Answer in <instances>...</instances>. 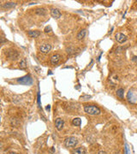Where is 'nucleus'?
<instances>
[{"label":"nucleus","mask_w":137,"mask_h":154,"mask_svg":"<svg viewBox=\"0 0 137 154\" xmlns=\"http://www.w3.org/2000/svg\"><path fill=\"white\" fill-rule=\"evenodd\" d=\"M19 67H20L21 69H27V62H26V59L21 60L20 64H19Z\"/></svg>","instance_id":"18"},{"label":"nucleus","mask_w":137,"mask_h":154,"mask_svg":"<svg viewBox=\"0 0 137 154\" xmlns=\"http://www.w3.org/2000/svg\"><path fill=\"white\" fill-rule=\"evenodd\" d=\"M35 13L39 16H45V13H46V10L45 8H38L35 10Z\"/></svg>","instance_id":"15"},{"label":"nucleus","mask_w":137,"mask_h":154,"mask_svg":"<svg viewBox=\"0 0 137 154\" xmlns=\"http://www.w3.org/2000/svg\"><path fill=\"white\" fill-rule=\"evenodd\" d=\"M92 97L91 96H89V95H84V96H82L81 99H83V100H88V99H91Z\"/></svg>","instance_id":"22"},{"label":"nucleus","mask_w":137,"mask_h":154,"mask_svg":"<svg viewBox=\"0 0 137 154\" xmlns=\"http://www.w3.org/2000/svg\"><path fill=\"white\" fill-rule=\"evenodd\" d=\"M5 55H6V58H8L9 60H16L19 57V53L16 50L14 49H9L6 51L5 52Z\"/></svg>","instance_id":"3"},{"label":"nucleus","mask_w":137,"mask_h":154,"mask_svg":"<svg viewBox=\"0 0 137 154\" xmlns=\"http://www.w3.org/2000/svg\"><path fill=\"white\" fill-rule=\"evenodd\" d=\"M72 154H86V149L84 147H82V146L77 147L75 150H73Z\"/></svg>","instance_id":"12"},{"label":"nucleus","mask_w":137,"mask_h":154,"mask_svg":"<svg viewBox=\"0 0 137 154\" xmlns=\"http://www.w3.org/2000/svg\"><path fill=\"white\" fill-rule=\"evenodd\" d=\"M37 98H38V105H39V108H41V106H40V94H39V91L38 92V95H37Z\"/></svg>","instance_id":"21"},{"label":"nucleus","mask_w":137,"mask_h":154,"mask_svg":"<svg viewBox=\"0 0 137 154\" xmlns=\"http://www.w3.org/2000/svg\"><path fill=\"white\" fill-rule=\"evenodd\" d=\"M16 81L21 85H26V86H31L33 84V78L31 77L30 74H27L22 77L16 79Z\"/></svg>","instance_id":"2"},{"label":"nucleus","mask_w":137,"mask_h":154,"mask_svg":"<svg viewBox=\"0 0 137 154\" xmlns=\"http://www.w3.org/2000/svg\"><path fill=\"white\" fill-rule=\"evenodd\" d=\"M124 154H130V150L127 143L124 144Z\"/></svg>","instance_id":"20"},{"label":"nucleus","mask_w":137,"mask_h":154,"mask_svg":"<svg viewBox=\"0 0 137 154\" xmlns=\"http://www.w3.org/2000/svg\"><path fill=\"white\" fill-rule=\"evenodd\" d=\"M51 50V45L48 43H45V44H43V45H40V47H39V51L44 54H47L49 53L50 51Z\"/></svg>","instance_id":"6"},{"label":"nucleus","mask_w":137,"mask_h":154,"mask_svg":"<svg viewBox=\"0 0 137 154\" xmlns=\"http://www.w3.org/2000/svg\"><path fill=\"white\" fill-rule=\"evenodd\" d=\"M72 123H73V125H75V126H81V124H82V120H81V118H79V117H76V118H74L73 119Z\"/></svg>","instance_id":"17"},{"label":"nucleus","mask_w":137,"mask_h":154,"mask_svg":"<svg viewBox=\"0 0 137 154\" xmlns=\"http://www.w3.org/2000/svg\"><path fill=\"white\" fill-rule=\"evenodd\" d=\"M84 111L91 116H98L101 113L100 109L96 105H86L84 106Z\"/></svg>","instance_id":"1"},{"label":"nucleus","mask_w":137,"mask_h":154,"mask_svg":"<svg viewBox=\"0 0 137 154\" xmlns=\"http://www.w3.org/2000/svg\"><path fill=\"white\" fill-rule=\"evenodd\" d=\"M51 27L50 26L45 27V33H51Z\"/></svg>","instance_id":"23"},{"label":"nucleus","mask_w":137,"mask_h":154,"mask_svg":"<svg viewBox=\"0 0 137 154\" xmlns=\"http://www.w3.org/2000/svg\"><path fill=\"white\" fill-rule=\"evenodd\" d=\"M67 53L68 54H70V55H72V54H75L76 52V49L75 47H69L67 48Z\"/></svg>","instance_id":"19"},{"label":"nucleus","mask_w":137,"mask_h":154,"mask_svg":"<svg viewBox=\"0 0 137 154\" xmlns=\"http://www.w3.org/2000/svg\"><path fill=\"white\" fill-rule=\"evenodd\" d=\"M102 54H103V52H101V53H100V55H99V58H98V61H99V60H100V58H101V56H102Z\"/></svg>","instance_id":"28"},{"label":"nucleus","mask_w":137,"mask_h":154,"mask_svg":"<svg viewBox=\"0 0 137 154\" xmlns=\"http://www.w3.org/2000/svg\"><path fill=\"white\" fill-rule=\"evenodd\" d=\"M34 69L35 70H37V72H38V73H39V72L41 71V69L39 68H38V67H34Z\"/></svg>","instance_id":"25"},{"label":"nucleus","mask_w":137,"mask_h":154,"mask_svg":"<svg viewBox=\"0 0 137 154\" xmlns=\"http://www.w3.org/2000/svg\"><path fill=\"white\" fill-rule=\"evenodd\" d=\"M16 5V2H6L4 4L3 7H4V9H10V8H13V7H15Z\"/></svg>","instance_id":"13"},{"label":"nucleus","mask_w":137,"mask_h":154,"mask_svg":"<svg viewBox=\"0 0 137 154\" xmlns=\"http://www.w3.org/2000/svg\"><path fill=\"white\" fill-rule=\"evenodd\" d=\"M117 96L120 99H123V97H124V90L123 88H119L117 90Z\"/></svg>","instance_id":"16"},{"label":"nucleus","mask_w":137,"mask_h":154,"mask_svg":"<svg viewBox=\"0 0 137 154\" xmlns=\"http://www.w3.org/2000/svg\"><path fill=\"white\" fill-rule=\"evenodd\" d=\"M64 125V122L62 118H57V119L55 120V127L58 131L63 129Z\"/></svg>","instance_id":"7"},{"label":"nucleus","mask_w":137,"mask_h":154,"mask_svg":"<svg viewBox=\"0 0 137 154\" xmlns=\"http://www.w3.org/2000/svg\"><path fill=\"white\" fill-rule=\"evenodd\" d=\"M77 143H78L77 139H76V137H73V136L67 138V139H65V140H64V145H65L66 147H69V148L75 147V146L77 145Z\"/></svg>","instance_id":"4"},{"label":"nucleus","mask_w":137,"mask_h":154,"mask_svg":"<svg viewBox=\"0 0 137 154\" xmlns=\"http://www.w3.org/2000/svg\"><path fill=\"white\" fill-rule=\"evenodd\" d=\"M48 74H52V72L50 70V71H48Z\"/></svg>","instance_id":"30"},{"label":"nucleus","mask_w":137,"mask_h":154,"mask_svg":"<svg viewBox=\"0 0 137 154\" xmlns=\"http://www.w3.org/2000/svg\"><path fill=\"white\" fill-rule=\"evenodd\" d=\"M131 60H132V62H133V63L137 64V56H133V57H132V58H131Z\"/></svg>","instance_id":"24"},{"label":"nucleus","mask_w":137,"mask_h":154,"mask_svg":"<svg viewBox=\"0 0 137 154\" xmlns=\"http://www.w3.org/2000/svg\"><path fill=\"white\" fill-rule=\"evenodd\" d=\"M51 16L53 17L54 19H58L62 16V14L58 9H52V10H51Z\"/></svg>","instance_id":"9"},{"label":"nucleus","mask_w":137,"mask_h":154,"mask_svg":"<svg viewBox=\"0 0 137 154\" xmlns=\"http://www.w3.org/2000/svg\"><path fill=\"white\" fill-rule=\"evenodd\" d=\"M115 39H116V40H117L118 43L123 44L127 41L128 38H127V36L125 34H123V33H116V35H115Z\"/></svg>","instance_id":"5"},{"label":"nucleus","mask_w":137,"mask_h":154,"mask_svg":"<svg viewBox=\"0 0 137 154\" xmlns=\"http://www.w3.org/2000/svg\"><path fill=\"white\" fill-rule=\"evenodd\" d=\"M9 154H17V153H16V152H10V153H9Z\"/></svg>","instance_id":"31"},{"label":"nucleus","mask_w":137,"mask_h":154,"mask_svg":"<svg viewBox=\"0 0 137 154\" xmlns=\"http://www.w3.org/2000/svg\"><path fill=\"white\" fill-rule=\"evenodd\" d=\"M51 152H55V148H54V147H52V148H51Z\"/></svg>","instance_id":"29"},{"label":"nucleus","mask_w":137,"mask_h":154,"mask_svg":"<svg viewBox=\"0 0 137 154\" xmlns=\"http://www.w3.org/2000/svg\"><path fill=\"white\" fill-rule=\"evenodd\" d=\"M128 99L130 103H135L137 101L136 98L133 96V92L132 91H129V93H128Z\"/></svg>","instance_id":"14"},{"label":"nucleus","mask_w":137,"mask_h":154,"mask_svg":"<svg viewBox=\"0 0 137 154\" xmlns=\"http://www.w3.org/2000/svg\"><path fill=\"white\" fill-rule=\"evenodd\" d=\"M61 60V55L60 54H54L51 57V64L52 65H56L59 63V61Z\"/></svg>","instance_id":"8"},{"label":"nucleus","mask_w":137,"mask_h":154,"mask_svg":"<svg viewBox=\"0 0 137 154\" xmlns=\"http://www.w3.org/2000/svg\"><path fill=\"white\" fill-rule=\"evenodd\" d=\"M99 154H107V153L104 151H100V152H99Z\"/></svg>","instance_id":"27"},{"label":"nucleus","mask_w":137,"mask_h":154,"mask_svg":"<svg viewBox=\"0 0 137 154\" xmlns=\"http://www.w3.org/2000/svg\"><path fill=\"white\" fill-rule=\"evenodd\" d=\"M45 109H46V111H50V110H51V105H47V106L45 107Z\"/></svg>","instance_id":"26"},{"label":"nucleus","mask_w":137,"mask_h":154,"mask_svg":"<svg viewBox=\"0 0 137 154\" xmlns=\"http://www.w3.org/2000/svg\"><path fill=\"white\" fill-rule=\"evenodd\" d=\"M86 34H87V30L86 29H82V30H81L80 32L77 33V35H76V39H77L78 40H82V39H83L84 38H85Z\"/></svg>","instance_id":"11"},{"label":"nucleus","mask_w":137,"mask_h":154,"mask_svg":"<svg viewBox=\"0 0 137 154\" xmlns=\"http://www.w3.org/2000/svg\"><path fill=\"white\" fill-rule=\"evenodd\" d=\"M27 35L31 38H38L40 35V32L38 30H29L27 32Z\"/></svg>","instance_id":"10"}]
</instances>
